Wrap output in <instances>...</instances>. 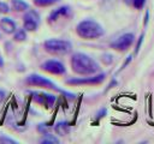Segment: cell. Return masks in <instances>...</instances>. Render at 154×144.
Returning <instances> with one entry per match:
<instances>
[{
  "mask_svg": "<svg viewBox=\"0 0 154 144\" xmlns=\"http://www.w3.org/2000/svg\"><path fill=\"white\" fill-rule=\"evenodd\" d=\"M144 4H146V0H134L132 1V6L137 10H141L144 6Z\"/></svg>",
  "mask_w": 154,
  "mask_h": 144,
  "instance_id": "ac0fdd59",
  "label": "cell"
},
{
  "mask_svg": "<svg viewBox=\"0 0 154 144\" xmlns=\"http://www.w3.org/2000/svg\"><path fill=\"white\" fill-rule=\"evenodd\" d=\"M4 98H5V92L0 90V102H1V101H2Z\"/></svg>",
  "mask_w": 154,
  "mask_h": 144,
  "instance_id": "cb8c5ba5",
  "label": "cell"
},
{
  "mask_svg": "<svg viewBox=\"0 0 154 144\" xmlns=\"http://www.w3.org/2000/svg\"><path fill=\"white\" fill-rule=\"evenodd\" d=\"M135 36L131 32H125L123 35H120L118 38H116L112 43H111V48L118 50V52H125L130 48V46L134 43Z\"/></svg>",
  "mask_w": 154,
  "mask_h": 144,
  "instance_id": "5b68a950",
  "label": "cell"
},
{
  "mask_svg": "<svg viewBox=\"0 0 154 144\" xmlns=\"http://www.w3.org/2000/svg\"><path fill=\"white\" fill-rule=\"evenodd\" d=\"M143 37H144V35L142 34L140 37H138V42H137V44H136V48H135V53L137 54L138 53V50H140V47H141V44H142V41H143Z\"/></svg>",
  "mask_w": 154,
  "mask_h": 144,
  "instance_id": "ffe728a7",
  "label": "cell"
},
{
  "mask_svg": "<svg viewBox=\"0 0 154 144\" xmlns=\"http://www.w3.org/2000/svg\"><path fill=\"white\" fill-rule=\"evenodd\" d=\"M11 7L16 12H24L29 10V4L24 0H11Z\"/></svg>",
  "mask_w": 154,
  "mask_h": 144,
  "instance_id": "7c38bea8",
  "label": "cell"
},
{
  "mask_svg": "<svg viewBox=\"0 0 154 144\" xmlns=\"http://www.w3.org/2000/svg\"><path fill=\"white\" fill-rule=\"evenodd\" d=\"M76 32L79 37L85 40H94L99 38L105 34V30L101 24L93 19H84L79 22L76 26Z\"/></svg>",
  "mask_w": 154,
  "mask_h": 144,
  "instance_id": "7a4b0ae2",
  "label": "cell"
},
{
  "mask_svg": "<svg viewBox=\"0 0 154 144\" xmlns=\"http://www.w3.org/2000/svg\"><path fill=\"white\" fill-rule=\"evenodd\" d=\"M54 130H55V132H57L58 134L64 136V134L69 133V131H70V125H69L66 121H61V122H58V124L55 125Z\"/></svg>",
  "mask_w": 154,
  "mask_h": 144,
  "instance_id": "4fadbf2b",
  "label": "cell"
},
{
  "mask_svg": "<svg viewBox=\"0 0 154 144\" xmlns=\"http://www.w3.org/2000/svg\"><path fill=\"white\" fill-rule=\"evenodd\" d=\"M0 67H4V58L0 54Z\"/></svg>",
  "mask_w": 154,
  "mask_h": 144,
  "instance_id": "d4e9b609",
  "label": "cell"
},
{
  "mask_svg": "<svg viewBox=\"0 0 154 144\" xmlns=\"http://www.w3.org/2000/svg\"><path fill=\"white\" fill-rule=\"evenodd\" d=\"M148 18H149V11L147 10V12H146V17H144V26L148 24Z\"/></svg>",
  "mask_w": 154,
  "mask_h": 144,
  "instance_id": "603a6c76",
  "label": "cell"
},
{
  "mask_svg": "<svg viewBox=\"0 0 154 144\" xmlns=\"http://www.w3.org/2000/svg\"><path fill=\"white\" fill-rule=\"evenodd\" d=\"M10 12V6L6 4V2H2L0 1V13H8Z\"/></svg>",
  "mask_w": 154,
  "mask_h": 144,
  "instance_id": "d6986e66",
  "label": "cell"
},
{
  "mask_svg": "<svg viewBox=\"0 0 154 144\" xmlns=\"http://www.w3.org/2000/svg\"><path fill=\"white\" fill-rule=\"evenodd\" d=\"M0 143H2V144H16L17 143V140L16 139H12V138H10V137H6V136H1L0 137Z\"/></svg>",
  "mask_w": 154,
  "mask_h": 144,
  "instance_id": "e0dca14e",
  "label": "cell"
},
{
  "mask_svg": "<svg viewBox=\"0 0 154 144\" xmlns=\"http://www.w3.org/2000/svg\"><path fill=\"white\" fill-rule=\"evenodd\" d=\"M13 40L17 41V42H23L26 40V30L23 28V29H18L14 31L13 34Z\"/></svg>",
  "mask_w": 154,
  "mask_h": 144,
  "instance_id": "5bb4252c",
  "label": "cell"
},
{
  "mask_svg": "<svg viewBox=\"0 0 154 144\" xmlns=\"http://www.w3.org/2000/svg\"><path fill=\"white\" fill-rule=\"evenodd\" d=\"M60 0H34V4L38 7H46V6H51L54 5L57 2H59Z\"/></svg>",
  "mask_w": 154,
  "mask_h": 144,
  "instance_id": "2e32d148",
  "label": "cell"
},
{
  "mask_svg": "<svg viewBox=\"0 0 154 144\" xmlns=\"http://www.w3.org/2000/svg\"><path fill=\"white\" fill-rule=\"evenodd\" d=\"M43 47L46 52L53 55H66L72 50L71 42L66 40H59V38H49L45 41Z\"/></svg>",
  "mask_w": 154,
  "mask_h": 144,
  "instance_id": "277c9868",
  "label": "cell"
},
{
  "mask_svg": "<svg viewBox=\"0 0 154 144\" xmlns=\"http://www.w3.org/2000/svg\"><path fill=\"white\" fill-rule=\"evenodd\" d=\"M40 25V14L35 10H28L23 17V28L26 31H35Z\"/></svg>",
  "mask_w": 154,
  "mask_h": 144,
  "instance_id": "8992f818",
  "label": "cell"
},
{
  "mask_svg": "<svg viewBox=\"0 0 154 144\" xmlns=\"http://www.w3.org/2000/svg\"><path fill=\"white\" fill-rule=\"evenodd\" d=\"M106 74L99 73L91 77H83V78H71L66 80V84L70 85H93V84H100L105 80Z\"/></svg>",
  "mask_w": 154,
  "mask_h": 144,
  "instance_id": "52a82bcc",
  "label": "cell"
},
{
  "mask_svg": "<svg viewBox=\"0 0 154 144\" xmlns=\"http://www.w3.org/2000/svg\"><path fill=\"white\" fill-rule=\"evenodd\" d=\"M25 83H26L28 85H31V86H41V88H45V89H49V90H54V91L61 92V94H64L67 98H75V95H73V94L67 92V91H64L63 89H60L55 83H53V82L49 80L48 78L42 77V76H40V74H36V73L29 74V76L25 78Z\"/></svg>",
  "mask_w": 154,
  "mask_h": 144,
  "instance_id": "3957f363",
  "label": "cell"
},
{
  "mask_svg": "<svg viewBox=\"0 0 154 144\" xmlns=\"http://www.w3.org/2000/svg\"><path fill=\"white\" fill-rule=\"evenodd\" d=\"M124 1H125L128 5H132V1H134V0H124Z\"/></svg>",
  "mask_w": 154,
  "mask_h": 144,
  "instance_id": "484cf974",
  "label": "cell"
},
{
  "mask_svg": "<svg viewBox=\"0 0 154 144\" xmlns=\"http://www.w3.org/2000/svg\"><path fill=\"white\" fill-rule=\"evenodd\" d=\"M0 29L2 32L10 35V34H14L16 29H17V25L14 23V20H12L11 18L8 17H4L0 19Z\"/></svg>",
  "mask_w": 154,
  "mask_h": 144,
  "instance_id": "8fae6325",
  "label": "cell"
},
{
  "mask_svg": "<svg viewBox=\"0 0 154 144\" xmlns=\"http://www.w3.org/2000/svg\"><path fill=\"white\" fill-rule=\"evenodd\" d=\"M0 38H1V34H0Z\"/></svg>",
  "mask_w": 154,
  "mask_h": 144,
  "instance_id": "4316f807",
  "label": "cell"
},
{
  "mask_svg": "<svg viewBox=\"0 0 154 144\" xmlns=\"http://www.w3.org/2000/svg\"><path fill=\"white\" fill-rule=\"evenodd\" d=\"M37 130H38V132H41V133H47V126H45L43 124H41V125H38V127H37Z\"/></svg>",
  "mask_w": 154,
  "mask_h": 144,
  "instance_id": "44dd1931",
  "label": "cell"
},
{
  "mask_svg": "<svg viewBox=\"0 0 154 144\" xmlns=\"http://www.w3.org/2000/svg\"><path fill=\"white\" fill-rule=\"evenodd\" d=\"M71 67L72 71L77 74H82V76H90V74H95L100 71V66L99 64L89 55L84 54V53H75L71 56Z\"/></svg>",
  "mask_w": 154,
  "mask_h": 144,
  "instance_id": "6da1fadb",
  "label": "cell"
},
{
  "mask_svg": "<svg viewBox=\"0 0 154 144\" xmlns=\"http://www.w3.org/2000/svg\"><path fill=\"white\" fill-rule=\"evenodd\" d=\"M29 95H31V98L38 103L42 104L47 108H52L54 106V102L57 100V97L52 94H47V92H42V91H29Z\"/></svg>",
  "mask_w": 154,
  "mask_h": 144,
  "instance_id": "ba28073f",
  "label": "cell"
},
{
  "mask_svg": "<svg viewBox=\"0 0 154 144\" xmlns=\"http://www.w3.org/2000/svg\"><path fill=\"white\" fill-rule=\"evenodd\" d=\"M45 137L41 139V143L42 144H57V143H59V140H58V138H55L54 136H52V134H49V133H45L43 134Z\"/></svg>",
  "mask_w": 154,
  "mask_h": 144,
  "instance_id": "9a60e30c",
  "label": "cell"
},
{
  "mask_svg": "<svg viewBox=\"0 0 154 144\" xmlns=\"http://www.w3.org/2000/svg\"><path fill=\"white\" fill-rule=\"evenodd\" d=\"M130 61H131V56H128V59L125 60V62L123 64V66H122V68H120V70H123V68H125V66H126V65H128V64H129Z\"/></svg>",
  "mask_w": 154,
  "mask_h": 144,
  "instance_id": "7402d4cb",
  "label": "cell"
},
{
  "mask_svg": "<svg viewBox=\"0 0 154 144\" xmlns=\"http://www.w3.org/2000/svg\"><path fill=\"white\" fill-rule=\"evenodd\" d=\"M70 12H71V8H70L69 6H60V7L55 8V10H53V11L49 13V16H48V23H54V22H57L59 18L69 16Z\"/></svg>",
  "mask_w": 154,
  "mask_h": 144,
  "instance_id": "30bf717a",
  "label": "cell"
},
{
  "mask_svg": "<svg viewBox=\"0 0 154 144\" xmlns=\"http://www.w3.org/2000/svg\"><path fill=\"white\" fill-rule=\"evenodd\" d=\"M41 68L52 74H64L66 72L64 64L60 62L59 60H54V59H49V60L45 61L41 65Z\"/></svg>",
  "mask_w": 154,
  "mask_h": 144,
  "instance_id": "9c48e42d",
  "label": "cell"
}]
</instances>
